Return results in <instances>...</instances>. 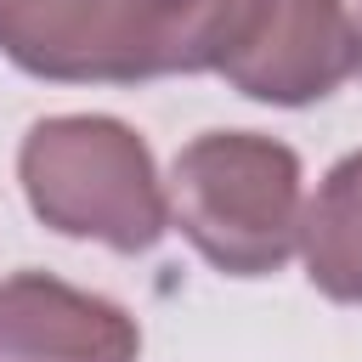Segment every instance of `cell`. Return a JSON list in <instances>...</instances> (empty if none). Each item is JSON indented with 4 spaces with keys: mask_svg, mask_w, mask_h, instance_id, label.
Masks as SVG:
<instances>
[{
    "mask_svg": "<svg viewBox=\"0 0 362 362\" xmlns=\"http://www.w3.org/2000/svg\"><path fill=\"white\" fill-rule=\"evenodd\" d=\"M300 158L255 130H209L175 153L170 221L232 277H266L300 249Z\"/></svg>",
    "mask_w": 362,
    "mask_h": 362,
    "instance_id": "7a4b0ae2",
    "label": "cell"
},
{
    "mask_svg": "<svg viewBox=\"0 0 362 362\" xmlns=\"http://www.w3.org/2000/svg\"><path fill=\"white\" fill-rule=\"evenodd\" d=\"M141 328L102 294L45 272L0 283V362H136Z\"/></svg>",
    "mask_w": 362,
    "mask_h": 362,
    "instance_id": "5b68a950",
    "label": "cell"
},
{
    "mask_svg": "<svg viewBox=\"0 0 362 362\" xmlns=\"http://www.w3.org/2000/svg\"><path fill=\"white\" fill-rule=\"evenodd\" d=\"M356 40H362V11H356Z\"/></svg>",
    "mask_w": 362,
    "mask_h": 362,
    "instance_id": "52a82bcc",
    "label": "cell"
},
{
    "mask_svg": "<svg viewBox=\"0 0 362 362\" xmlns=\"http://www.w3.org/2000/svg\"><path fill=\"white\" fill-rule=\"evenodd\" d=\"M34 215L68 238H102L119 255L153 249L170 226V198L147 147L113 119H45L17 153Z\"/></svg>",
    "mask_w": 362,
    "mask_h": 362,
    "instance_id": "3957f363",
    "label": "cell"
},
{
    "mask_svg": "<svg viewBox=\"0 0 362 362\" xmlns=\"http://www.w3.org/2000/svg\"><path fill=\"white\" fill-rule=\"evenodd\" d=\"M362 68L356 17L345 0H272L249 45L221 68L255 102H317Z\"/></svg>",
    "mask_w": 362,
    "mask_h": 362,
    "instance_id": "277c9868",
    "label": "cell"
},
{
    "mask_svg": "<svg viewBox=\"0 0 362 362\" xmlns=\"http://www.w3.org/2000/svg\"><path fill=\"white\" fill-rule=\"evenodd\" d=\"M300 255H305V277L339 300V305H362V153L339 158L317 198L300 215Z\"/></svg>",
    "mask_w": 362,
    "mask_h": 362,
    "instance_id": "8992f818",
    "label": "cell"
},
{
    "mask_svg": "<svg viewBox=\"0 0 362 362\" xmlns=\"http://www.w3.org/2000/svg\"><path fill=\"white\" fill-rule=\"evenodd\" d=\"M260 0H0V51L40 79L226 68Z\"/></svg>",
    "mask_w": 362,
    "mask_h": 362,
    "instance_id": "6da1fadb",
    "label": "cell"
}]
</instances>
